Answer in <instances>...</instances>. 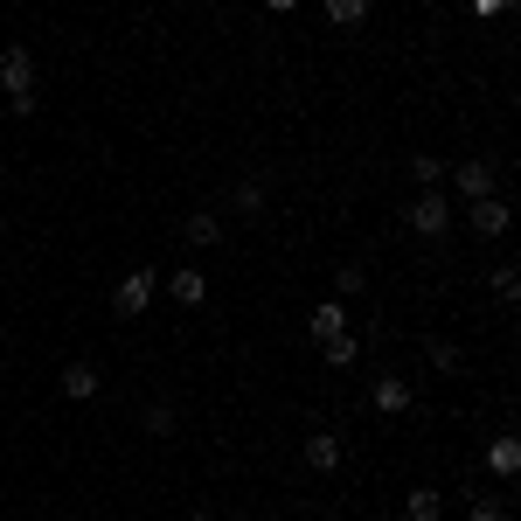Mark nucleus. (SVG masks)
Masks as SVG:
<instances>
[{
	"label": "nucleus",
	"mask_w": 521,
	"mask_h": 521,
	"mask_svg": "<svg viewBox=\"0 0 521 521\" xmlns=\"http://www.w3.org/2000/svg\"><path fill=\"white\" fill-rule=\"evenodd\" d=\"M146 431H153V438H167V431H174V410H167V403H153V410H146Z\"/></svg>",
	"instance_id": "nucleus-19"
},
{
	"label": "nucleus",
	"mask_w": 521,
	"mask_h": 521,
	"mask_svg": "<svg viewBox=\"0 0 521 521\" xmlns=\"http://www.w3.org/2000/svg\"><path fill=\"white\" fill-rule=\"evenodd\" d=\"M327 21L355 28V21H369V0H327Z\"/></svg>",
	"instance_id": "nucleus-16"
},
{
	"label": "nucleus",
	"mask_w": 521,
	"mask_h": 521,
	"mask_svg": "<svg viewBox=\"0 0 521 521\" xmlns=\"http://www.w3.org/2000/svg\"><path fill=\"white\" fill-rule=\"evenodd\" d=\"M320 355H327V369H348L362 348H355V334H334V341H320Z\"/></svg>",
	"instance_id": "nucleus-14"
},
{
	"label": "nucleus",
	"mask_w": 521,
	"mask_h": 521,
	"mask_svg": "<svg viewBox=\"0 0 521 521\" xmlns=\"http://www.w3.org/2000/svg\"><path fill=\"white\" fill-rule=\"evenodd\" d=\"M174 299H181V306H202V299H209V278H202L195 264H181V271H174Z\"/></svg>",
	"instance_id": "nucleus-13"
},
{
	"label": "nucleus",
	"mask_w": 521,
	"mask_h": 521,
	"mask_svg": "<svg viewBox=\"0 0 521 521\" xmlns=\"http://www.w3.org/2000/svg\"><path fill=\"white\" fill-rule=\"evenodd\" d=\"M466 216H473V230H480V237H501V230H508V202H501V195H480Z\"/></svg>",
	"instance_id": "nucleus-6"
},
{
	"label": "nucleus",
	"mask_w": 521,
	"mask_h": 521,
	"mask_svg": "<svg viewBox=\"0 0 521 521\" xmlns=\"http://www.w3.org/2000/svg\"><path fill=\"white\" fill-rule=\"evenodd\" d=\"M501 7H515V0H473V14L487 21V14H501Z\"/></svg>",
	"instance_id": "nucleus-22"
},
{
	"label": "nucleus",
	"mask_w": 521,
	"mask_h": 521,
	"mask_svg": "<svg viewBox=\"0 0 521 521\" xmlns=\"http://www.w3.org/2000/svg\"><path fill=\"white\" fill-rule=\"evenodd\" d=\"M299 452H306V466H313V473H334V466H341V438H334V431H306V445H299Z\"/></svg>",
	"instance_id": "nucleus-5"
},
{
	"label": "nucleus",
	"mask_w": 521,
	"mask_h": 521,
	"mask_svg": "<svg viewBox=\"0 0 521 521\" xmlns=\"http://www.w3.org/2000/svg\"><path fill=\"white\" fill-rule=\"evenodd\" d=\"M487 466H494L501 480H515L521 473V438H494V445H487Z\"/></svg>",
	"instance_id": "nucleus-12"
},
{
	"label": "nucleus",
	"mask_w": 521,
	"mask_h": 521,
	"mask_svg": "<svg viewBox=\"0 0 521 521\" xmlns=\"http://www.w3.org/2000/svg\"><path fill=\"white\" fill-rule=\"evenodd\" d=\"M63 396H70V403L98 396V369H91V362H70V369H63Z\"/></svg>",
	"instance_id": "nucleus-11"
},
{
	"label": "nucleus",
	"mask_w": 521,
	"mask_h": 521,
	"mask_svg": "<svg viewBox=\"0 0 521 521\" xmlns=\"http://www.w3.org/2000/svg\"><path fill=\"white\" fill-rule=\"evenodd\" d=\"M146 299H153V271H126V278H119V292H112V306H119L126 320L146 313Z\"/></svg>",
	"instance_id": "nucleus-3"
},
{
	"label": "nucleus",
	"mask_w": 521,
	"mask_h": 521,
	"mask_svg": "<svg viewBox=\"0 0 521 521\" xmlns=\"http://www.w3.org/2000/svg\"><path fill=\"white\" fill-rule=\"evenodd\" d=\"M376 410H383V417H403V410H410V383H403V376H376Z\"/></svg>",
	"instance_id": "nucleus-7"
},
{
	"label": "nucleus",
	"mask_w": 521,
	"mask_h": 521,
	"mask_svg": "<svg viewBox=\"0 0 521 521\" xmlns=\"http://www.w3.org/2000/svg\"><path fill=\"white\" fill-rule=\"evenodd\" d=\"M410 174H417V188H438V181H445V160H438V153H417Z\"/></svg>",
	"instance_id": "nucleus-15"
},
{
	"label": "nucleus",
	"mask_w": 521,
	"mask_h": 521,
	"mask_svg": "<svg viewBox=\"0 0 521 521\" xmlns=\"http://www.w3.org/2000/svg\"><path fill=\"white\" fill-rule=\"evenodd\" d=\"M452 181H459V195H466V202H480V195H494V160H459V167H452Z\"/></svg>",
	"instance_id": "nucleus-4"
},
{
	"label": "nucleus",
	"mask_w": 521,
	"mask_h": 521,
	"mask_svg": "<svg viewBox=\"0 0 521 521\" xmlns=\"http://www.w3.org/2000/svg\"><path fill=\"white\" fill-rule=\"evenodd\" d=\"M264 7H271V14H292V7H299V0H264Z\"/></svg>",
	"instance_id": "nucleus-23"
},
{
	"label": "nucleus",
	"mask_w": 521,
	"mask_h": 521,
	"mask_svg": "<svg viewBox=\"0 0 521 521\" xmlns=\"http://www.w3.org/2000/svg\"><path fill=\"white\" fill-rule=\"evenodd\" d=\"M466 521H508V515H501L494 501H473V515H466Z\"/></svg>",
	"instance_id": "nucleus-21"
},
{
	"label": "nucleus",
	"mask_w": 521,
	"mask_h": 521,
	"mask_svg": "<svg viewBox=\"0 0 521 521\" xmlns=\"http://www.w3.org/2000/svg\"><path fill=\"white\" fill-rule=\"evenodd\" d=\"M181 230H188V244H202V251H209V244H223V216H216V209H195Z\"/></svg>",
	"instance_id": "nucleus-9"
},
{
	"label": "nucleus",
	"mask_w": 521,
	"mask_h": 521,
	"mask_svg": "<svg viewBox=\"0 0 521 521\" xmlns=\"http://www.w3.org/2000/svg\"><path fill=\"white\" fill-rule=\"evenodd\" d=\"M334 334H348V306H341V299L313 306V341H334Z\"/></svg>",
	"instance_id": "nucleus-10"
},
{
	"label": "nucleus",
	"mask_w": 521,
	"mask_h": 521,
	"mask_svg": "<svg viewBox=\"0 0 521 521\" xmlns=\"http://www.w3.org/2000/svg\"><path fill=\"white\" fill-rule=\"evenodd\" d=\"M438 515H445L438 487H410V494H403V521H438Z\"/></svg>",
	"instance_id": "nucleus-8"
},
{
	"label": "nucleus",
	"mask_w": 521,
	"mask_h": 521,
	"mask_svg": "<svg viewBox=\"0 0 521 521\" xmlns=\"http://www.w3.org/2000/svg\"><path fill=\"white\" fill-rule=\"evenodd\" d=\"M424 355H431V369H445V376H452V369H459V348H452V341H431V348H424Z\"/></svg>",
	"instance_id": "nucleus-18"
},
{
	"label": "nucleus",
	"mask_w": 521,
	"mask_h": 521,
	"mask_svg": "<svg viewBox=\"0 0 521 521\" xmlns=\"http://www.w3.org/2000/svg\"><path fill=\"white\" fill-rule=\"evenodd\" d=\"M0 84H7V112L14 119H35V49L28 42H7L0 49Z\"/></svg>",
	"instance_id": "nucleus-1"
},
{
	"label": "nucleus",
	"mask_w": 521,
	"mask_h": 521,
	"mask_svg": "<svg viewBox=\"0 0 521 521\" xmlns=\"http://www.w3.org/2000/svg\"><path fill=\"white\" fill-rule=\"evenodd\" d=\"M410 230H417V237H445V230H452V202L424 188V195L410 202Z\"/></svg>",
	"instance_id": "nucleus-2"
},
{
	"label": "nucleus",
	"mask_w": 521,
	"mask_h": 521,
	"mask_svg": "<svg viewBox=\"0 0 521 521\" xmlns=\"http://www.w3.org/2000/svg\"><path fill=\"white\" fill-rule=\"evenodd\" d=\"M494 292H501L508 306L521 299V271H515V264H494Z\"/></svg>",
	"instance_id": "nucleus-17"
},
{
	"label": "nucleus",
	"mask_w": 521,
	"mask_h": 521,
	"mask_svg": "<svg viewBox=\"0 0 521 521\" xmlns=\"http://www.w3.org/2000/svg\"><path fill=\"white\" fill-rule=\"evenodd\" d=\"M334 285H341V292H362L369 278H362V264H341V271H334Z\"/></svg>",
	"instance_id": "nucleus-20"
}]
</instances>
